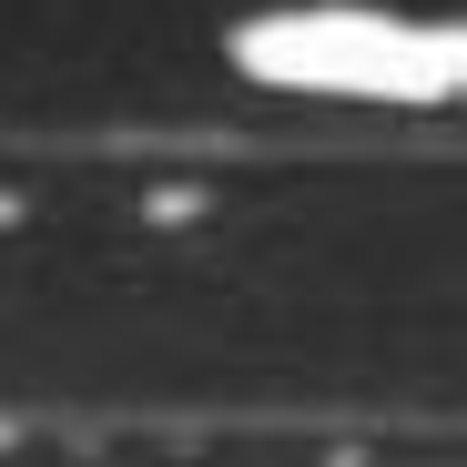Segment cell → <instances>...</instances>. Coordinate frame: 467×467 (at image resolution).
<instances>
[{
  "label": "cell",
  "instance_id": "1",
  "mask_svg": "<svg viewBox=\"0 0 467 467\" xmlns=\"http://www.w3.org/2000/svg\"><path fill=\"white\" fill-rule=\"evenodd\" d=\"M223 61L285 102H457L467 31L447 11H386V0H254L223 31Z\"/></svg>",
  "mask_w": 467,
  "mask_h": 467
}]
</instances>
